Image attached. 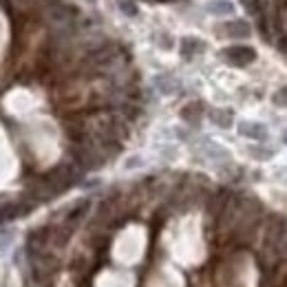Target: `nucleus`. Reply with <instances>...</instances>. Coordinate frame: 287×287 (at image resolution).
I'll use <instances>...</instances> for the list:
<instances>
[{"instance_id": "f257e3e1", "label": "nucleus", "mask_w": 287, "mask_h": 287, "mask_svg": "<svg viewBox=\"0 0 287 287\" xmlns=\"http://www.w3.org/2000/svg\"><path fill=\"white\" fill-rule=\"evenodd\" d=\"M226 58L230 62H234V64H248V62L254 60V51L248 47H232L226 51Z\"/></svg>"}, {"instance_id": "f03ea898", "label": "nucleus", "mask_w": 287, "mask_h": 287, "mask_svg": "<svg viewBox=\"0 0 287 287\" xmlns=\"http://www.w3.org/2000/svg\"><path fill=\"white\" fill-rule=\"evenodd\" d=\"M232 11H234V7L228 0H212L208 5V13H214V16H226V13H232Z\"/></svg>"}, {"instance_id": "7ed1b4c3", "label": "nucleus", "mask_w": 287, "mask_h": 287, "mask_svg": "<svg viewBox=\"0 0 287 287\" xmlns=\"http://www.w3.org/2000/svg\"><path fill=\"white\" fill-rule=\"evenodd\" d=\"M228 29V36H232V38H236V36H241V38H246L248 33H250V29L243 23H232V25H228L226 27Z\"/></svg>"}, {"instance_id": "20e7f679", "label": "nucleus", "mask_w": 287, "mask_h": 287, "mask_svg": "<svg viewBox=\"0 0 287 287\" xmlns=\"http://www.w3.org/2000/svg\"><path fill=\"white\" fill-rule=\"evenodd\" d=\"M199 40H184V55H190V51H201Z\"/></svg>"}, {"instance_id": "39448f33", "label": "nucleus", "mask_w": 287, "mask_h": 287, "mask_svg": "<svg viewBox=\"0 0 287 287\" xmlns=\"http://www.w3.org/2000/svg\"><path fill=\"white\" fill-rule=\"evenodd\" d=\"M120 5H122V9L126 11V13H137V9H135V5H130V3H126V0H120Z\"/></svg>"}]
</instances>
